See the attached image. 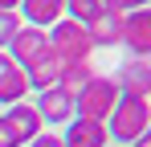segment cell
I'll return each mask as SVG.
<instances>
[{"instance_id":"obj_1","label":"cell","mask_w":151,"mask_h":147,"mask_svg":"<svg viewBox=\"0 0 151 147\" xmlns=\"http://www.w3.org/2000/svg\"><path fill=\"white\" fill-rule=\"evenodd\" d=\"M151 131V102L147 98H119V106L106 119V135L119 147H135Z\"/></svg>"},{"instance_id":"obj_2","label":"cell","mask_w":151,"mask_h":147,"mask_svg":"<svg viewBox=\"0 0 151 147\" xmlns=\"http://www.w3.org/2000/svg\"><path fill=\"white\" fill-rule=\"evenodd\" d=\"M119 98H123V94H119L114 78H110V74H94V78H90V86H86V90L74 98V119L102 122V127H106L110 110L119 106Z\"/></svg>"},{"instance_id":"obj_3","label":"cell","mask_w":151,"mask_h":147,"mask_svg":"<svg viewBox=\"0 0 151 147\" xmlns=\"http://www.w3.org/2000/svg\"><path fill=\"white\" fill-rule=\"evenodd\" d=\"M49 49L61 57V66H78V61H90L94 57V41H90V29L74 21H61L49 29Z\"/></svg>"},{"instance_id":"obj_4","label":"cell","mask_w":151,"mask_h":147,"mask_svg":"<svg viewBox=\"0 0 151 147\" xmlns=\"http://www.w3.org/2000/svg\"><path fill=\"white\" fill-rule=\"evenodd\" d=\"M123 49L135 61H151V8H135L123 17Z\"/></svg>"},{"instance_id":"obj_5","label":"cell","mask_w":151,"mask_h":147,"mask_svg":"<svg viewBox=\"0 0 151 147\" xmlns=\"http://www.w3.org/2000/svg\"><path fill=\"white\" fill-rule=\"evenodd\" d=\"M45 49H49V33H45V29H33V24H21V29H17V37L8 41V49H4V53H8L21 70H29V66H33Z\"/></svg>"},{"instance_id":"obj_6","label":"cell","mask_w":151,"mask_h":147,"mask_svg":"<svg viewBox=\"0 0 151 147\" xmlns=\"http://www.w3.org/2000/svg\"><path fill=\"white\" fill-rule=\"evenodd\" d=\"M123 98H151V61H135L127 57L119 70L110 74Z\"/></svg>"},{"instance_id":"obj_7","label":"cell","mask_w":151,"mask_h":147,"mask_svg":"<svg viewBox=\"0 0 151 147\" xmlns=\"http://www.w3.org/2000/svg\"><path fill=\"white\" fill-rule=\"evenodd\" d=\"M37 115H41V122L45 127H65V122H74V98L65 94V90H45V94H37Z\"/></svg>"},{"instance_id":"obj_8","label":"cell","mask_w":151,"mask_h":147,"mask_svg":"<svg viewBox=\"0 0 151 147\" xmlns=\"http://www.w3.org/2000/svg\"><path fill=\"white\" fill-rule=\"evenodd\" d=\"M25 98H29L25 70H21L8 53H0V106H17V102H25Z\"/></svg>"},{"instance_id":"obj_9","label":"cell","mask_w":151,"mask_h":147,"mask_svg":"<svg viewBox=\"0 0 151 147\" xmlns=\"http://www.w3.org/2000/svg\"><path fill=\"white\" fill-rule=\"evenodd\" d=\"M61 70H65V66H61V57H57L53 49H45V53H41V57L25 70V78H29V94H45V90H53V86L61 82Z\"/></svg>"},{"instance_id":"obj_10","label":"cell","mask_w":151,"mask_h":147,"mask_svg":"<svg viewBox=\"0 0 151 147\" xmlns=\"http://www.w3.org/2000/svg\"><path fill=\"white\" fill-rule=\"evenodd\" d=\"M17 12H21V21H29L33 29H45V33H49L53 24L65 17V0H25Z\"/></svg>"},{"instance_id":"obj_11","label":"cell","mask_w":151,"mask_h":147,"mask_svg":"<svg viewBox=\"0 0 151 147\" xmlns=\"http://www.w3.org/2000/svg\"><path fill=\"white\" fill-rule=\"evenodd\" d=\"M65 147H110V135L102 122H86V119H74L65 122V135H61Z\"/></svg>"},{"instance_id":"obj_12","label":"cell","mask_w":151,"mask_h":147,"mask_svg":"<svg viewBox=\"0 0 151 147\" xmlns=\"http://www.w3.org/2000/svg\"><path fill=\"white\" fill-rule=\"evenodd\" d=\"M4 119L17 127V135L25 139V147L45 131V122H41V115H37V106H33V102H17V106H8V110H4Z\"/></svg>"},{"instance_id":"obj_13","label":"cell","mask_w":151,"mask_h":147,"mask_svg":"<svg viewBox=\"0 0 151 147\" xmlns=\"http://www.w3.org/2000/svg\"><path fill=\"white\" fill-rule=\"evenodd\" d=\"M94 66H90V61H78V66H65V70H61V82H57V90H65V94L70 98H78L82 94V90H86V86H90V78H94Z\"/></svg>"},{"instance_id":"obj_14","label":"cell","mask_w":151,"mask_h":147,"mask_svg":"<svg viewBox=\"0 0 151 147\" xmlns=\"http://www.w3.org/2000/svg\"><path fill=\"white\" fill-rule=\"evenodd\" d=\"M102 12H106V0H70V4H65V21L86 24V29L98 21Z\"/></svg>"},{"instance_id":"obj_15","label":"cell","mask_w":151,"mask_h":147,"mask_svg":"<svg viewBox=\"0 0 151 147\" xmlns=\"http://www.w3.org/2000/svg\"><path fill=\"white\" fill-rule=\"evenodd\" d=\"M21 12H17V4L12 0H0V53L8 49V41L17 37V29H21Z\"/></svg>"},{"instance_id":"obj_16","label":"cell","mask_w":151,"mask_h":147,"mask_svg":"<svg viewBox=\"0 0 151 147\" xmlns=\"http://www.w3.org/2000/svg\"><path fill=\"white\" fill-rule=\"evenodd\" d=\"M0 147H25V139L17 135V127L4 119V115H0Z\"/></svg>"},{"instance_id":"obj_17","label":"cell","mask_w":151,"mask_h":147,"mask_svg":"<svg viewBox=\"0 0 151 147\" xmlns=\"http://www.w3.org/2000/svg\"><path fill=\"white\" fill-rule=\"evenodd\" d=\"M29 147H65V143H61V135H53V131H41V135H37Z\"/></svg>"},{"instance_id":"obj_18","label":"cell","mask_w":151,"mask_h":147,"mask_svg":"<svg viewBox=\"0 0 151 147\" xmlns=\"http://www.w3.org/2000/svg\"><path fill=\"white\" fill-rule=\"evenodd\" d=\"M135 147H151V131H147V135H143V139H139Z\"/></svg>"}]
</instances>
